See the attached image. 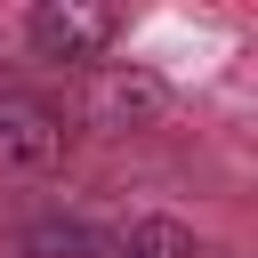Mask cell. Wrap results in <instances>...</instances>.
Segmentation results:
<instances>
[{
    "label": "cell",
    "instance_id": "cell-1",
    "mask_svg": "<svg viewBox=\"0 0 258 258\" xmlns=\"http://www.w3.org/2000/svg\"><path fill=\"white\" fill-rule=\"evenodd\" d=\"M24 258H202L185 226L137 218V226H89V218H32L16 234Z\"/></svg>",
    "mask_w": 258,
    "mask_h": 258
},
{
    "label": "cell",
    "instance_id": "cell-2",
    "mask_svg": "<svg viewBox=\"0 0 258 258\" xmlns=\"http://www.w3.org/2000/svg\"><path fill=\"white\" fill-rule=\"evenodd\" d=\"M56 153H64V113L0 81V169H48Z\"/></svg>",
    "mask_w": 258,
    "mask_h": 258
},
{
    "label": "cell",
    "instance_id": "cell-3",
    "mask_svg": "<svg viewBox=\"0 0 258 258\" xmlns=\"http://www.w3.org/2000/svg\"><path fill=\"white\" fill-rule=\"evenodd\" d=\"M24 32H32V48H40L48 64H97V56L121 40V16H113V8H73V0H64V8H32Z\"/></svg>",
    "mask_w": 258,
    "mask_h": 258
}]
</instances>
